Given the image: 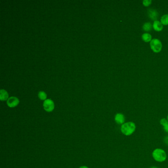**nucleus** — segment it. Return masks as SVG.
I'll use <instances>...</instances> for the list:
<instances>
[{
    "instance_id": "obj_16",
    "label": "nucleus",
    "mask_w": 168,
    "mask_h": 168,
    "mask_svg": "<svg viewBox=\"0 0 168 168\" xmlns=\"http://www.w3.org/2000/svg\"><path fill=\"white\" fill-rule=\"evenodd\" d=\"M164 141L165 144L167 145V146H168V136H167V137H165V138H164Z\"/></svg>"
},
{
    "instance_id": "obj_5",
    "label": "nucleus",
    "mask_w": 168,
    "mask_h": 168,
    "mask_svg": "<svg viewBox=\"0 0 168 168\" xmlns=\"http://www.w3.org/2000/svg\"><path fill=\"white\" fill-rule=\"evenodd\" d=\"M7 103V105L9 107H14L18 105L19 103V100L17 97H12L8 99Z\"/></svg>"
},
{
    "instance_id": "obj_17",
    "label": "nucleus",
    "mask_w": 168,
    "mask_h": 168,
    "mask_svg": "<svg viewBox=\"0 0 168 168\" xmlns=\"http://www.w3.org/2000/svg\"><path fill=\"white\" fill-rule=\"evenodd\" d=\"M79 168H89L88 167L86 166H82L80 167Z\"/></svg>"
},
{
    "instance_id": "obj_19",
    "label": "nucleus",
    "mask_w": 168,
    "mask_h": 168,
    "mask_svg": "<svg viewBox=\"0 0 168 168\" xmlns=\"http://www.w3.org/2000/svg\"><path fill=\"white\" fill-rule=\"evenodd\" d=\"M167 120H168V116H167Z\"/></svg>"
},
{
    "instance_id": "obj_6",
    "label": "nucleus",
    "mask_w": 168,
    "mask_h": 168,
    "mask_svg": "<svg viewBox=\"0 0 168 168\" xmlns=\"http://www.w3.org/2000/svg\"><path fill=\"white\" fill-rule=\"evenodd\" d=\"M148 13L150 18L154 21H157L158 17V13L157 10L154 9H149Z\"/></svg>"
},
{
    "instance_id": "obj_11",
    "label": "nucleus",
    "mask_w": 168,
    "mask_h": 168,
    "mask_svg": "<svg viewBox=\"0 0 168 168\" xmlns=\"http://www.w3.org/2000/svg\"><path fill=\"white\" fill-rule=\"evenodd\" d=\"M142 39L143 41H144V42L148 43L149 41H151L152 40V36L151 35L148 33H144L142 35Z\"/></svg>"
},
{
    "instance_id": "obj_2",
    "label": "nucleus",
    "mask_w": 168,
    "mask_h": 168,
    "mask_svg": "<svg viewBox=\"0 0 168 168\" xmlns=\"http://www.w3.org/2000/svg\"><path fill=\"white\" fill-rule=\"evenodd\" d=\"M153 158L158 162H163L167 159V154L164 150L161 148H156L152 153Z\"/></svg>"
},
{
    "instance_id": "obj_18",
    "label": "nucleus",
    "mask_w": 168,
    "mask_h": 168,
    "mask_svg": "<svg viewBox=\"0 0 168 168\" xmlns=\"http://www.w3.org/2000/svg\"><path fill=\"white\" fill-rule=\"evenodd\" d=\"M157 168V167H151V168Z\"/></svg>"
},
{
    "instance_id": "obj_9",
    "label": "nucleus",
    "mask_w": 168,
    "mask_h": 168,
    "mask_svg": "<svg viewBox=\"0 0 168 168\" xmlns=\"http://www.w3.org/2000/svg\"><path fill=\"white\" fill-rule=\"evenodd\" d=\"M9 98V94L5 90H2L0 91V100L3 101L7 100Z\"/></svg>"
},
{
    "instance_id": "obj_12",
    "label": "nucleus",
    "mask_w": 168,
    "mask_h": 168,
    "mask_svg": "<svg viewBox=\"0 0 168 168\" xmlns=\"http://www.w3.org/2000/svg\"><path fill=\"white\" fill-rule=\"evenodd\" d=\"M153 26H152L151 23L150 22H146L145 23L144 25H143V29L144 30L146 31V32H148L151 31L152 29Z\"/></svg>"
},
{
    "instance_id": "obj_4",
    "label": "nucleus",
    "mask_w": 168,
    "mask_h": 168,
    "mask_svg": "<svg viewBox=\"0 0 168 168\" xmlns=\"http://www.w3.org/2000/svg\"><path fill=\"white\" fill-rule=\"evenodd\" d=\"M43 107L46 112H51L54 109V103L50 99H46L44 102Z\"/></svg>"
},
{
    "instance_id": "obj_7",
    "label": "nucleus",
    "mask_w": 168,
    "mask_h": 168,
    "mask_svg": "<svg viewBox=\"0 0 168 168\" xmlns=\"http://www.w3.org/2000/svg\"><path fill=\"white\" fill-rule=\"evenodd\" d=\"M114 120L116 123L118 124H123L125 122V116L123 114L118 113L116 114L114 117Z\"/></svg>"
},
{
    "instance_id": "obj_13",
    "label": "nucleus",
    "mask_w": 168,
    "mask_h": 168,
    "mask_svg": "<svg viewBox=\"0 0 168 168\" xmlns=\"http://www.w3.org/2000/svg\"><path fill=\"white\" fill-rule=\"evenodd\" d=\"M161 23L164 25H168V14L162 16L161 18Z\"/></svg>"
},
{
    "instance_id": "obj_8",
    "label": "nucleus",
    "mask_w": 168,
    "mask_h": 168,
    "mask_svg": "<svg viewBox=\"0 0 168 168\" xmlns=\"http://www.w3.org/2000/svg\"><path fill=\"white\" fill-rule=\"evenodd\" d=\"M153 28L156 31L160 32L163 30V25L159 21H155L153 24Z\"/></svg>"
},
{
    "instance_id": "obj_14",
    "label": "nucleus",
    "mask_w": 168,
    "mask_h": 168,
    "mask_svg": "<svg viewBox=\"0 0 168 168\" xmlns=\"http://www.w3.org/2000/svg\"><path fill=\"white\" fill-rule=\"evenodd\" d=\"M39 98L41 100H46V98H47V95L46 94L44 91L39 92Z\"/></svg>"
},
{
    "instance_id": "obj_1",
    "label": "nucleus",
    "mask_w": 168,
    "mask_h": 168,
    "mask_svg": "<svg viewBox=\"0 0 168 168\" xmlns=\"http://www.w3.org/2000/svg\"><path fill=\"white\" fill-rule=\"evenodd\" d=\"M136 126L134 122H126L121 126V131L123 134L126 136L132 135L136 130Z\"/></svg>"
},
{
    "instance_id": "obj_3",
    "label": "nucleus",
    "mask_w": 168,
    "mask_h": 168,
    "mask_svg": "<svg viewBox=\"0 0 168 168\" xmlns=\"http://www.w3.org/2000/svg\"><path fill=\"white\" fill-rule=\"evenodd\" d=\"M150 48L154 52H160L161 51L162 45L161 42L157 39H154L151 40L150 43Z\"/></svg>"
},
{
    "instance_id": "obj_10",
    "label": "nucleus",
    "mask_w": 168,
    "mask_h": 168,
    "mask_svg": "<svg viewBox=\"0 0 168 168\" xmlns=\"http://www.w3.org/2000/svg\"><path fill=\"white\" fill-rule=\"evenodd\" d=\"M160 123L163 127V129L166 132L168 133V121L165 118H162L160 121Z\"/></svg>"
},
{
    "instance_id": "obj_15",
    "label": "nucleus",
    "mask_w": 168,
    "mask_h": 168,
    "mask_svg": "<svg viewBox=\"0 0 168 168\" xmlns=\"http://www.w3.org/2000/svg\"><path fill=\"white\" fill-rule=\"evenodd\" d=\"M151 0H144L143 1V5L145 7H148L151 4Z\"/></svg>"
}]
</instances>
